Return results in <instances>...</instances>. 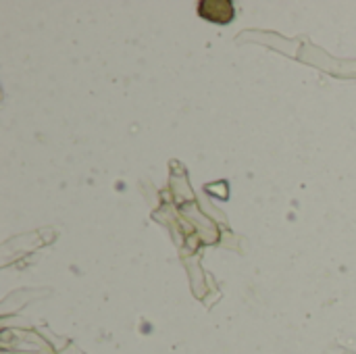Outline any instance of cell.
<instances>
[{
    "instance_id": "obj_1",
    "label": "cell",
    "mask_w": 356,
    "mask_h": 354,
    "mask_svg": "<svg viewBox=\"0 0 356 354\" xmlns=\"http://www.w3.org/2000/svg\"><path fill=\"white\" fill-rule=\"evenodd\" d=\"M198 15L207 21L225 25L234 19V4L229 0H202L198 4Z\"/></svg>"
}]
</instances>
